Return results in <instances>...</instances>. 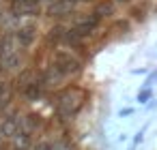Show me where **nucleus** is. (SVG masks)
<instances>
[{
    "label": "nucleus",
    "mask_w": 157,
    "mask_h": 150,
    "mask_svg": "<svg viewBox=\"0 0 157 150\" xmlns=\"http://www.w3.org/2000/svg\"><path fill=\"white\" fill-rule=\"evenodd\" d=\"M50 67L58 77H69V75H75V73L82 71V60L78 56H73L71 52L58 49V52H54Z\"/></svg>",
    "instance_id": "1"
},
{
    "label": "nucleus",
    "mask_w": 157,
    "mask_h": 150,
    "mask_svg": "<svg viewBox=\"0 0 157 150\" xmlns=\"http://www.w3.org/2000/svg\"><path fill=\"white\" fill-rule=\"evenodd\" d=\"M56 114L60 118H73L82 109V92L80 90H63L56 97Z\"/></svg>",
    "instance_id": "2"
},
{
    "label": "nucleus",
    "mask_w": 157,
    "mask_h": 150,
    "mask_svg": "<svg viewBox=\"0 0 157 150\" xmlns=\"http://www.w3.org/2000/svg\"><path fill=\"white\" fill-rule=\"evenodd\" d=\"M41 2L43 0H11L9 13L13 17H37L41 13Z\"/></svg>",
    "instance_id": "3"
},
{
    "label": "nucleus",
    "mask_w": 157,
    "mask_h": 150,
    "mask_svg": "<svg viewBox=\"0 0 157 150\" xmlns=\"http://www.w3.org/2000/svg\"><path fill=\"white\" fill-rule=\"evenodd\" d=\"M99 24H101V20H99L97 15H93V13H90V15H86V17L78 20V22H75V24H73L69 30H71L75 37H80V39L84 41L86 37H90V35H93V32L99 28Z\"/></svg>",
    "instance_id": "4"
},
{
    "label": "nucleus",
    "mask_w": 157,
    "mask_h": 150,
    "mask_svg": "<svg viewBox=\"0 0 157 150\" xmlns=\"http://www.w3.org/2000/svg\"><path fill=\"white\" fill-rule=\"evenodd\" d=\"M80 0H56V2H50L45 7V15L48 17H67L75 11Z\"/></svg>",
    "instance_id": "5"
},
{
    "label": "nucleus",
    "mask_w": 157,
    "mask_h": 150,
    "mask_svg": "<svg viewBox=\"0 0 157 150\" xmlns=\"http://www.w3.org/2000/svg\"><path fill=\"white\" fill-rule=\"evenodd\" d=\"M24 126V120L20 118V114L11 112L7 116H2V120H0V137H13L20 129Z\"/></svg>",
    "instance_id": "6"
},
{
    "label": "nucleus",
    "mask_w": 157,
    "mask_h": 150,
    "mask_svg": "<svg viewBox=\"0 0 157 150\" xmlns=\"http://www.w3.org/2000/svg\"><path fill=\"white\" fill-rule=\"evenodd\" d=\"M0 64H2V71H17L22 67V54L17 49H11L7 45V39L2 52H0Z\"/></svg>",
    "instance_id": "7"
},
{
    "label": "nucleus",
    "mask_w": 157,
    "mask_h": 150,
    "mask_svg": "<svg viewBox=\"0 0 157 150\" xmlns=\"http://www.w3.org/2000/svg\"><path fill=\"white\" fill-rule=\"evenodd\" d=\"M15 41L20 47H30L35 41H37V24L28 22V24H22L17 30H15Z\"/></svg>",
    "instance_id": "8"
},
{
    "label": "nucleus",
    "mask_w": 157,
    "mask_h": 150,
    "mask_svg": "<svg viewBox=\"0 0 157 150\" xmlns=\"http://www.w3.org/2000/svg\"><path fill=\"white\" fill-rule=\"evenodd\" d=\"M43 90H45V84H43V79H41V75H39L33 84H28V86L22 90V94H24L28 101H37V99H41Z\"/></svg>",
    "instance_id": "9"
},
{
    "label": "nucleus",
    "mask_w": 157,
    "mask_h": 150,
    "mask_svg": "<svg viewBox=\"0 0 157 150\" xmlns=\"http://www.w3.org/2000/svg\"><path fill=\"white\" fill-rule=\"evenodd\" d=\"M93 15H97L99 20L112 17V15H116V5L112 2V0H99V2L95 5V11H93Z\"/></svg>",
    "instance_id": "10"
},
{
    "label": "nucleus",
    "mask_w": 157,
    "mask_h": 150,
    "mask_svg": "<svg viewBox=\"0 0 157 150\" xmlns=\"http://www.w3.org/2000/svg\"><path fill=\"white\" fill-rule=\"evenodd\" d=\"M65 35H67V28L65 26H54L50 32H48V43L50 45H58L65 41Z\"/></svg>",
    "instance_id": "11"
},
{
    "label": "nucleus",
    "mask_w": 157,
    "mask_h": 150,
    "mask_svg": "<svg viewBox=\"0 0 157 150\" xmlns=\"http://www.w3.org/2000/svg\"><path fill=\"white\" fill-rule=\"evenodd\" d=\"M9 99H11V90H9V84L0 79V109H5V107H7Z\"/></svg>",
    "instance_id": "12"
},
{
    "label": "nucleus",
    "mask_w": 157,
    "mask_h": 150,
    "mask_svg": "<svg viewBox=\"0 0 157 150\" xmlns=\"http://www.w3.org/2000/svg\"><path fill=\"white\" fill-rule=\"evenodd\" d=\"M151 94H153L151 90H142V92H138V101H140V103H146V101L151 99Z\"/></svg>",
    "instance_id": "13"
},
{
    "label": "nucleus",
    "mask_w": 157,
    "mask_h": 150,
    "mask_svg": "<svg viewBox=\"0 0 157 150\" xmlns=\"http://www.w3.org/2000/svg\"><path fill=\"white\" fill-rule=\"evenodd\" d=\"M52 146L54 144H50V141H45V139H41L37 146H35V150H52Z\"/></svg>",
    "instance_id": "14"
},
{
    "label": "nucleus",
    "mask_w": 157,
    "mask_h": 150,
    "mask_svg": "<svg viewBox=\"0 0 157 150\" xmlns=\"http://www.w3.org/2000/svg\"><path fill=\"white\" fill-rule=\"evenodd\" d=\"M52 150H71V146H67V144L58 141V144H54V146H52Z\"/></svg>",
    "instance_id": "15"
},
{
    "label": "nucleus",
    "mask_w": 157,
    "mask_h": 150,
    "mask_svg": "<svg viewBox=\"0 0 157 150\" xmlns=\"http://www.w3.org/2000/svg\"><path fill=\"white\" fill-rule=\"evenodd\" d=\"M112 2H114V5L118 7V5H129V2H131V0H112Z\"/></svg>",
    "instance_id": "16"
},
{
    "label": "nucleus",
    "mask_w": 157,
    "mask_h": 150,
    "mask_svg": "<svg viewBox=\"0 0 157 150\" xmlns=\"http://www.w3.org/2000/svg\"><path fill=\"white\" fill-rule=\"evenodd\" d=\"M155 79H157V71H155V73H153V75H151V77H148V79H146V84H153V82H155Z\"/></svg>",
    "instance_id": "17"
},
{
    "label": "nucleus",
    "mask_w": 157,
    "mask_h": 150,
    "mask_svg": "<svg viewBox=\"0 0 157 150\" xmlns=\"http://www.w3.org/2000/svg\"><path fill=\"white\" fill-rule=\"evenodd\" d=\"M0 20H2V9H0Z\"/></svg>",
    "instance_id": "18"
},
{
    "label": "nucleus",
    "mask_w": 157,
    "mask_h": 150,
    "mask_svg": "<svg viewBox=\"0 0 157 150\" xmlns=\"http://www.w3.org/2000/svg\"><path fill=\"white\" fill-rule=\"evenodd\" d=\"M50 2H56V0H48V5H50Z\"/></svg>",
    "instance_id": "19"
}]
</instances>
